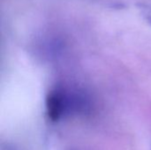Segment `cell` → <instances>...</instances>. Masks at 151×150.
Returning a JSON list of instances; mask_svg holds the SVG:
<instances>
[{
    "label": "cell",
    "mask_w": 151,
    "mask_h": 150,
    "mask_svg": "<svg viewBox=\"0 0 151 150\" xmlns=\"http://www.w3.org/2000/svg\"><path fill=\"white\" fill-rule=\"evenodd\" d=\"M0 150H19L16 146L10 144V143H4L1 145Z\"/></svg>",
    "instance_id": "3957f363"
},
{
    "label": "cell",
    "mask_w": 151,
    "mask_h": 150,
    "mask_svg": "<svg viewBox=\"0 0 151 150\" xmlns=\"http://www.w3.org/2000/svg\"><path fill=\"white\" fill-rule=\"evenodd\" d=\"M137 9L142 17L151 26V4L141 3L138 4Z\"/></svg>",
    "instance_id": "7a4b0ae2"
},
{
    "label": "cell",
    "mask_w": 151,
    "mask_h": 150,
    "mask_svg": "<svg viewBox=\"0 0 151 150\" xmlns=\"http://www.w3.org/2000/svg\"><path fill=\"white\" fill-rule=\"evenodd\" d=\"M46 115L52 123L73 116H87L93 110L91 96L81 88L58 86L47 95Z\"/></svg>",
    "instance_id": "6da1fadb"
}]
</instances>
